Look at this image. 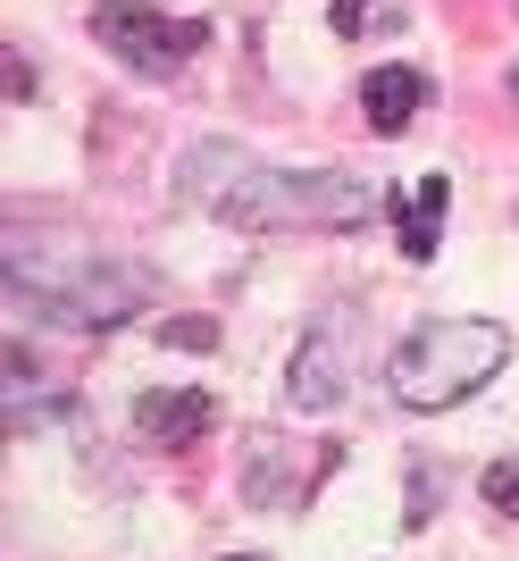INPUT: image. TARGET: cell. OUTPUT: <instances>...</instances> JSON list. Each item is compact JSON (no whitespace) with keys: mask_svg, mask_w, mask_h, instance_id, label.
I'll use <instances>...</instances> for the list:
<instances>
[{"mask_svg":"<svg viewBox=\"0 0 519 561\" xmlns=\"http://www.w3.org/2000/svg\"><path fill=\"white\" fill-rule=\"evenodd\" d=\"M344 319H353V310H327V319L302 335L293 369H285L293 411H335V402H344V386H353V328H344Z\"/></svg>","mask_w":519,"mask_h":561,"instance_id":"8992f818","label":"cell"},{"mask_svg":"<svg viewBox=\"0 0 519 561\" xmlns=\"http://www.w3.org/2000/svg\"><path fill=\"white\" fill-rule=\"evenodd\" d=\"M335 461H344V445H293L277 427H260L252 445H243V494L268 503V512H302Z\"/></svg>","mask_w":519,"mask_h":561,"instance_id":"5b68a950","label":"cell"},{"mask_svg":"<svg viewBox=\"0 0 519 561\" xmlns=\"http://www.w3.org/2000/svg\"><path fill=\"white\" fill-rule=\"evenodd\" d=\"M210 420H218V402H210V394H193V386H151V394L135 402L142 445H160V453L201 445V436H210Z\"/></svg>","mask_w":519,"mask_h":561,"instance_id":"52a82bcc","label":"cell"},{"mask_svg":"<svg viewBox=\"0 0 519 561\" xmlns=\"http://www.w3.org/2000/svg\"><path fill=\"white\" fill-rule=\"evenodd\" d=\"M511 101H519V68H511Z\"/></svg>","mask_w":519,"mask_h":561,"instance_id":"2e32d148","label":"cell"},{"mask_svg":"<svg viewBox=\"0 0 519 561\" xmlns=\"http://www.w3.org/2000/svg\"><path fill=\"white\" fill-rule=\"evenodd\" d=\"M486 503H495L503 519H519V461H495V469H486Z\"/></svg>","mask_w":519,"mask_h":561,"instance_id":"4fadbf2b","label":"cell"},{"mask_svg":"<svg viewBox=\"0 0 519 561\" xmlns=\"http://www.w3.org/2000/svg\"><path fill=\"white\" fill-rule=\"evenodd\" d=\"M436 494H445L436 453H411V503H402V519H411V528H427V519H436Z\"/></svg>","mask_w":519,"mask_h":561,"instance_id":"8fae6325","label":"cell"},{"mask_svg":"<svg viewBox=\"0 0 519 561\" xmlns=\"http://www.w3.org/2000/svg\"><path fill=\"white\" fill-rule=\"evenodd\" d=\"M218 561H260V553H218Z\"/></svg>","mask_w":519,"mask_h":561,"instance_id":"9a60e30c","label":"cell"},{"mask_svg":"<svg viewBox=\"0 0 519 561\" xmlns=\"http://www.w3.org/2000/svg\"><path fill=\"white\" fill-rule=\"evenodd\" d=\"M511 360V335L495 319H427L394 344L385 360V394L402 411H452V402H470L486 377Z\"/></svg>","mask_w":519,"mask_h":561,"instance_id":"3957f363","label":"cell"},{"mask_svg":"<svg viewBox=\"0 0 519 561\" xmlns=\"http://www.w3.org/2000/svg\"><path fill=\"white\" fill-rule=\"evenodd\" d=\"M93 34L118 50L135 76H151V84H168V76L201 50V18H160V9H142V0H101Z\"/></svg>","mask_w":519,"mask_h":561,"instance_id":"277c9868","label":"cell"},{"mask_svg":"<svg viewBox=\"0 0 519 561\" xmlns=\"http://www.w3.org/2000/svg\"><path fill=\"white\" fill-rule=\"evenodd\" d=\"M445 210H452V176H419V185L402 193V260H436Z\"/></svg>","mask_w":519,"mask_h":561,"instance_id":"9c48e42d","label":"cell"},{"mask_svg":"<svg viewBox=\"0 0 519 561\" xmlns=\"http://www.w3.org/2000/svg\"><path fill=\"white\" fill-rule=\"evenodd\" d=\"M427 110V76L419 68H369L360 76V117H369V135H411V117Z\"/></svg>","mask_w":519,"mask_h":561,"instance_id":"ba28073f","label":"cell"},{"mask_svg":"<svg viewBox=\"0 0 519 561\" xmlns=\"http://www.w3.org/2000/svg\"><path fill=\"white\" fill-rule=\"evenodd\" d=\"M34 93V68H25V50H9V101Z\"/></svg>","mask_w":519,"mask_h":561,"instance_id":"5bb4252c","label":"cell"},{"mask_svg":"<svg viewBox=\"0 0 519 561\" xmlns=\"http://www.w3.org/2000/svg\"><path fill=\"white\" fill-rule=\"evenodd\" d=\"M185 193L243 234H353L378 218V185L344 168H277L235 142H201L185 160Z\"/></svg>","mask_w":519,"mask_h":561,"instance_id":"6da1fadb","label":"cell"},{"mask_svg":"<svg viewBox=\"0 0 519 561\" xmlns=\"http://www.w3.org/2000/svg\"><path fill=\"white\" fill-rule=\"evenodd\" d=\"M327 25L344 34V43H378V34H394V25H402V0H335Z\"/></svg>","mask_w":519,"mask_h":561,"instance_id":"30bf717a","label":"cell"},{"mask_svg":"<svg viewBox=\"0 0 519 561\" xmlns=\"http://www.w3.org/2000/svg\"><path fill=\"white\" fill-rule=\"evenodd\" d=\"M160 344L168 352H218V319H168Z\"/></svg>","mask_w":519,"mask_h":561,"instance_id":"7c38bea8","label":"cell"},{"mask_svg":"<svg viewBox=\"0 0 519 561\" xmlns=\"http://www.w3.org/2000/svg\"><path fill=\"white\" fill-rule=\"evenodd\" d=\"M9 302L18 319H50V328H76V335H109L126 319L151 310V277H142L135 260H109V252H34V234H9Z\"/></svg>","mask_w":519,"mask_h":561,"instance_id":"7a4b0ae2","label":"cell"}]
</instances>
